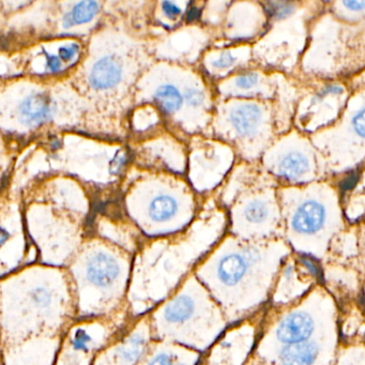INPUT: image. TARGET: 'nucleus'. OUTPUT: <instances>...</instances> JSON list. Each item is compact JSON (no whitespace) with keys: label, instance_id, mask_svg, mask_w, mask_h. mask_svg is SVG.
<instances>
[{"label":"nucleus","instance_id":"nucleus-17","mask_svg":"<svg viewBox=\"0 0 365 365\" xmlns=\"http://www.w3.org/2000/svg\"><path fill=\"white\" fill-rule=\"evenodd\" d=\"M184 98H186V102L193 107L202 105L204 101V94L198 88H188L184 94Z\"/></svg>","mask_w":365,"mask_h":365},{"label":"nucleus","instance_id":"nucleus-24","mask_svg":"<svg viewBox=\"0 0 365 365\" xmlns=\"http://www.w3.org/2000/svg\"><path fill=\"white\" fill-rule=\"evenodd\" d=\"M359 174L358 172H352V174L347 176L344 180H343L342 184H341V188H342L343 191H348V190H352L355 186H356L357 182H358Z\"/></svg>","mask_w":365,"mask_h":365},{"label":"nucleus","instance_id":"nucleus-16","mask_svg":"<svg viewBox=\"0 0 365 365\" xmlns=\"http://www.w3.org/2000/svg\"><path fill=\"white\" fill-rule=\"evenodd\" d=\"M80 52V45L77 43L66 44L58 49V57L62 61H71Z\"/></svg>","mask_w":365,"mask_h":365},{"label":"nucleus","instance_id":"nucleus-3","mask_svg":"<svg viewBox=\"0 0 365 365\" xmlns=\"http://www.w3.org/2000/svg\"><path fill=\"white\" fill-rule=\"evenodd\" d=\"M56 110L55 102L50 94L36 92L23 100L19 107V115L25 126L33 128L53 119Z\"/></svg>","mask_w":365,"mask_h":365},{"label":"nucleus","instance_id":"nucleus-21","mask_svg":"<svg viewBox=\"0 0 365 365\" xmlns=\"http://www.w3.org/2000/svg\"><path fill=\"white\" fill-rule=\"evenodd\" d=\"M44 54H45L47 71L51 72V73H58L62 68L61 60L59 59L58 56L51 55V54L46 53V52Z\"/></svg>","mask_w":365,"mask_h":365},{"label":"nucleus","instance_id":"nucleus-18","mask_svg":"<svg viewBox=\"0 0 365 365\" xmlns=\"http://www.w3.org/2000/svg\"><path fill=\"white\" fill-rule=\"evenodd\" d=\"M258 83V75L255 73H248L239 76L236 80L237 87L240 89L248 90L254 87Z\"/></svg>","mask_w":365,"mask_h":365},{"label":"nucleus","instance_id":"nucleus-22","mask_svg":"<svg viewBox=\"0 0 365 365\" xmlns=\"http://www.w3.org/2000/svg\"><path fill=\"white\" fill-rule=\"evenodd\" d=\"M352 124L357 134L363 137L364 136V110H359L358 113L352 118Z\"/></svg>","mask_w":365,"mask_h":365},{"label":"nucleus","instance_id":"nucleus-2","mask_svg":"<svg viewBox=\"0 0 365 365\" xmlns=\"http://www.w3.org/2000/svg\"><path fill=\"white\" fill-rule=\"evenodd\" d=\"M315 329L314 317L306 311L290 313L280 322L276 331L278 342L292 345L310 340Z\"/></svg>","mask_w":365,"mask_h":365},{"label":"nucleus","instance_id":"nucleus-5","mask_svg":"<svg viewBox=\"0 0 365 365\" xmlns=\"http://www.w3.org/2000/svg\"><path fill=\"white\" fill-rule=\"evenodd\" d=\"M122 74L124 69L120 60L114 56H105L92 66L89 84L94 89H112L121 82Z\"/></svg>","mask_w":365,"mask_h":365},{"label":"nucleus","instance_id":"nucleus-26","mask_svg":"<svg viewBox=\"0 0 365 365\" xmlns=\"http://www.w3.org/2000/svg\"><path fill=\"white\" fill-rule=\"evenodd\" d=\"M343 5H344L347 9L352 10V11H361L363 7H364L365 3L363 0L362 1H354V0H352V1H344Z\"/></svg>","mask_w":365,"mask_h":365},{"label":"nucleus","instance_id":"nucleus-12","mask_svg":"<svg viewBox=\"0 0 365 365\" xmlns=\"http://www.w3.org/2000/svg\"><path fill=\"white\" fill-rule=\"evenodd\" d=\"M246 221L252 224H262L269 216V208L266 202L254 200L248 204L244 212Z\"/></svg>","mask_w":365,"mask_h":365},{"label":"nucleus","instance_id":"nucleus-28","mask_svg":"<svg viewBox=\"0 0 365 365\" xmlns=\"http://www.w3.org/2000/svg\"><path fill=\"white\" fill-rule=\"evenodd\" d=\"M198 17H200V10H198V8H190V10H188V21H194V20L198 19Z\"/></svg>","mask_w":365,"mask_h":365},{"label":"nucleus","instance_id":"nucleus-13","mask_svg":"<svg viewBox=\"0 0 365 365\" xmlns=\"http://www.w3.org/2000/svg\"><path fill=\"white\" fill-rule=\"evenodd\" d=\"M269 17L274 19H285L290 17V14L295 11V5L286 1H269V3H262Z\"/></svg>","mask_w":365,"mask_h":365},{"label":"nucleus","instance_id":"nucleus-8","mask_svg":"<svg viewBox=\"0 0 365 365\" xmlns=\"http://www.w3.org/2000/svg\"><path fill=\"white\" fill-rule=\"evenodd\" d=\"M100 12V3L98 1H81L75 3L62 19V26L65 29L73 27L74 25L88 24L97 17Z\"/></svg>","mask_w":365,"mask_h":365},{"label":"nucleus","instance_id":"nucleus-14","mask_svg":"<svg viewBox=\"0 0 365 365\" xmlns=\"http://www.w3.org/2000/svg\"><path fill=\"white\" fill-rule=\"evenodd\" d=\"M146 365H182V363L179 362L176 355L162 350L150 357Z\"/></svg>","mask_w":365,"mask_h":365},{"label":"nucleus","instance_id":"nucleus-23","mask_svg":"<svg viewBox=\"0 0 365 365\" xmlns=\"http://www.w3.org/2000/svg\"><path fill=\"white\" fill-rule=\"evenodd\" d=\"M162 8H163L166 17H170V19H176L181 14V9H180L179 6L170 3V1H164L162 3Z\"/></svg>","mask_w":365,"mask_h":365},{"label":"nucleus","instance_id":"nucleus-1","mask_svg":"<svg viewBox=\"0 0 365 365\" xmlns=\"http://www.w3.org/2000/svg\"><path fill=\"white\" fill-rule=\"evenodd\" d=\"M84 276L88 284L94 288L108 290L119 281L121 266L113 255L97 251L88 255L84 266Z\"/></svg>","mask_w":365,"mask_h":365},{"label":"nucleus","instance_id":"nucleus-25","mask_svg":"<svg viewBox=\"0 0 365 365\" xmlns=\"http://www.w3.org/2000/svg\"><path fill=\"white\" fill-rule=\"evenodd\" d=\"M343 89L342 87L338 85H329L327 87H325L322 91L318 94V98H324L329 94H342Z\"/></svg>","mask_w":365,"mask_h":365},{"label":"nucleus","instance_id":"nucleus-11","mask_svg":"<svg viewBox=\"0 0 365 365\" xmlns=\"http://www.w3.org/2000/svg\"><path fill=\"white\" fill-rule=\"evenodd\" d=\"M154 101L165 113L177 112L182 105V96L179 90L172 85H162L154 94Z\"/></svg>","mask_w":365,"mask_h":365},{"label":"nucleus","instance_id":"nucleus-20","mask_svg":"<svg viewBox=\"0 0 365 365\" xmlns=\"http://www.w3.org/2000/svg\"><path fill=\"white\" fill-rule=\"evenodd\" d=\"M234 62H236V58L232 56V54L230 52H224L221 54L218 59L214 60V66L218 69H225V68L232 67Z\"/></svg>","mask_w":365,"mask_h":365},{"label":"nucleus","instance_id":"nucleus-6","mask_svg":"<svg viewBox=\"0 0 365 365\" xmlns=\"http://www.w3.org/2000/svg\"><path fill=\"white\" fill-rule=\"evenodd\" d=\"M320 346L314 341L288 345L280 354L281 365H314L320 359Z\"/></svg>","mask_w":365,"mask_h":365},{"label":"nucleus","instance_id":"nucleus-10","mask_svg":"<svg viewBox=\"0 0 365 365\" xmlns=\"http://www.w3.org/2000/svg\"><path fill=\"white\" fill-rule=\"evenodd\" d=\"M149 216L154 222H166L178 211V202L172 196L158 195L149 204Z\"/></svg>","mask_w":365,"mask_h":365},{"label":"nucleus","instance_id":"nucleus-27","mask_svg":"<svg viewBox=\"0 0 365 365\" xmlns=\"http://www.w3.org/2000/svg\"><path fill=\"white\" fill-rule=\"evenodd\" d=\"M10 237H11V234L8 232V230L0 226V246H3L6 242H8V240L10 239Z\"/></svg>","mask_w":365,"mask_h":365},{"label":"nucleus","instance_id":"nucleus-19","mask_svg":"<svg viewBox=\"0 0 365 365\" xmlns=\"http://www.w3.org/2000/svg\"><path fill=\"white\" fill-rule=\"evenodd\" d=\"M126 162H128V154L126 152H118L110 163V172L118 174V172H121L122 168L126 166Z\"/></svg>","mask_w":365,"mask_h":365},{"label":"nucleus","instance_id":"nucleus-9","mask_svg":"<svg viewBox=\"0 0 365 365\" xmlns=\"http://www.w3.org/2000/svg\"><path fill=\"white\" fill-rule=\"evenodd\" d=\"M310 170V163L304 154L290 152L283 156L278 164V174L288 179H298Z\"/></svg>","mask_w":365,"mask_h":365},{"label":"nucleus","instance_id":"nucleus-4","mask_svg":"<svg viewBox=\"0 0 365 365\" xmlns=\"http://www.w3.org/2000/svg\"><path fill=\"white\" fill-rule=\"evenodd\" d=\"M327 212L320 202L308 200L299 206L292 218V228L301 234H314L320 232L326 222Z\"/></svg>","mask_w":365,"mask_h":365},{"label":"nucleus","instance_id":"nucleus-7","mask_svg":"<svg viewBox=\"0 0 365 365\" xmlns=\"http://www.w3.org/2000/svg\"><path fill=\"white\" fill-rule=\"evenodd\" d=\"M262 119V110L256 104H241L230 114V122L241 135L254 133Z\"/></svg>","mask_w":365,"mask_h":365},{"label":"nucleus","instance_id":"nucleus-15","mask_svg":"<svg viewBox=\"0 0 365 365\" xmlns=\"http://www.w3.org/2000/svg\"><path fill=\"white\" fill-rule=\"evenodd\" d=\"M31 301L38 308H46L51 306L52 295L47 288H36L31 292Z\"/></svg>","mask_w":365,"mask_h":365}]
</instances>
